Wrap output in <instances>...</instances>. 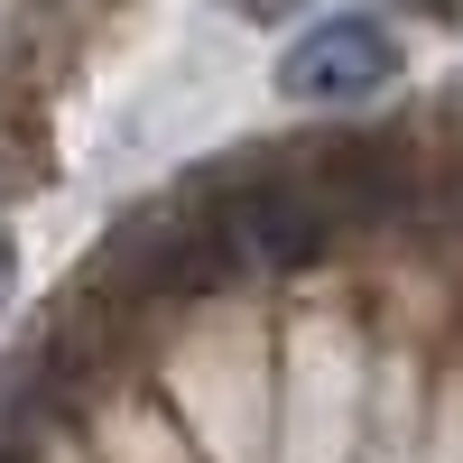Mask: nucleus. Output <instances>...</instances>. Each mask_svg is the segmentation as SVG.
Instances as JSON below:
<instances>
[{
	"instance_id": "1",
	"label": "nucleus",
	"mask_w": 463,
	"mask_h": 463,
	"mask_svg": "<svg viewBox=\"0 0 463 463\" xmlns=\"http://www.w3.org/2000/svg\"><path fill=\"white\" fill-rule=\"evenodd\" d=\"M241 279H250V269L232 260L204 185H176V195L139 204L130 222H111V241L93 250V288L130 297V306H213Z\"/></svg>"
},
{
	"instance_id": "2",
	"label": "nucleus",
	"mask_w": 463,
	"mask_h": 463,
	"mask_svg": "<svg viewBox=\"0 0 463 463\" xmlns=\"http://www.w3.org/2000/svg\"><path fill=\"white\" fill-rule=\"evenodd\" d=\"M204 185V204L222 222V241L232 260L250 269V279H306V269H325L334 241H343V222L325 213V195L306 185L297 167V148H250V158H222Z\"/></svg>"
},
{
	"instance_id": "3",
	"label": "nucleus",
	"mask_w": 463,
	"mask_h": 463,
	"mask_svg": "<svg viewBox=\"0 0 463 463\" xmlns=\"http://www.w3.org/2000/svg\"><path fill=\"white\" fill-rule=\"evenodd\" d=\"M399 74H408V47H399L390 28L362 19V10H334V19H316L279 56V93L306 102V111H353L371 93H390Z\"/></svg>"
},
{
	"instance_id": "4",
	"label": "nucleus",
	"mask_w": 463,
	"mask_h": 463,
	"mask_svg": "<svg viewBox=\"0 0 463 463\" xmlns=\"http://www.w3.org/2000/svg\"><path fill=\"white\" fill-rule=\"evenodd\" d=\"M306 185L325 195V213L353 222H408L417 213V158L399 130H334V139H297Z\"/></svg>"
},
{
	"instance_id": "5",
	"label": "nucleus",
	"mask_w": 463,
	"mask_h": 463,
	"mask_svg": "<svg viewBox=\"0 0 463 463\" xmlns=\"http://www.w3.org/2000/svg\"><path fill=\"white\" fill-rule=\"evenodd\" d=\"M19 176H47V139H37V121L0 111V185H19Z\"/></svg>"
},
{
	"instance_id": "6",
	"label": "nucleus",
	"mask_w": 463,
	"mask_h": 463,
	"mask_svg": "<svg viewBox=\"0 0 463 463\" xmlns=\"http://www.w3.org/2000/svg\"><path fill=\"white\" fill-rule=\"evenodd\" d=\"M222 10H232V19H250V28H279V19L306 10V0H222Z\"/></svg>"
},
{
	"instance_id": "7",
	"label": "nucleus",
	"mask_w": 463,
	"mask_h": 463,
	"mask_svg": "<svg viewBox=\"0 0 463 463\" xmlns=\"http://www.w3.org/2000/svg\"><path fill=\"white\" fill-rule=\"evenodd\" d=\"M399 10H408V19H436V28H454V19H463V0H399Z\"/></svg>"
},
{
	"instance_id": "8",
	"label": "nucleus",
	"mask_w": 463,
	"mask_h": 463,
	"mask_svg": "<svg viewBox=\"0 0 463 463\" xmlns=\"http://www.w3.org/2000/svg\"><path fill=\"white\" fill-rule=\"evenodd\" d=\"M10 269H19V250H10V232H0V306H10Z\"/></svg>"
}]
</instances>
